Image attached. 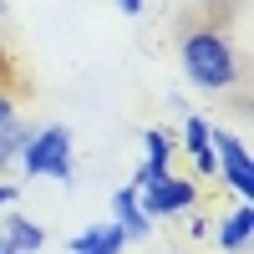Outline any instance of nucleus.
<instances>
[{"label":"nucleus","mask_w":254,"mask_h":254,"mask_svg":"<svg viewBox=\"0 0 254 254\" xmlns=\"http://www.w3.org/2000/svg\"><path fill=\"white\" fill-rule=\"evenodd\" d=\"M112 224L127 234V244H142V239H153V219L142 214V203L132 188H117L112 193Z\"/></svg>","instance_id":"6e6552de"},{"label":"nucleus","mask_w":254,"mask_h":254,"mask_svg":"<svg viewBox=\"0 0 254 254\" xmlns=\"http://www.w3.org/2000/svg\"><path fill=\"white\" fill-rule=\"evenodd\" d=\"M5 234H10L15 254H41V249H46V229H41L36 219H26V214H10Z\"/></svg>","instance_id":"9b49d317"},{"label":"nucleus","mask_w":254,"mask_h":254,"mask_svg":"<svg viewBox=\"0 0 254 254\" xmlns=\"http://www.w3.org/2000/svg\"><path fill=\"white\" fill-rule=\"evenodd\" d=\"M178 61H183V76L203 92H229L239 87V51L219 26H193L178 41Z\"/></svg>","instance_id":"f257e3e1"},{"label":"nucleus","mask_w":254,"mask_h":254,"mask_svg":"<svg viewBox=\"0 0 254 254\" xmlns=\"http://www.w3.org/2000/svg\"><path fill=\"white\" fill-rule=\"evenodd\" d=\"M0 254H15V244H10V234L0 229Z\"/></svg>","instance_id":"4468645a"},{"label":"nucleus","mask_w":254,"mask_h":254,"mask_svg":"<svg viewBox=\"0 0 254 254\" xmlns=\"http://www.w3.org/2000/svg\"><path fill=\"white\" fill-rule=\"evenodd\" d=\"M117 5H122L127 15H142V5H147V0H117Z\"/></svg>","instance_id":"ddd939ff"},{"label":"nucleus","mask_w":254,"mask_h":254,"mask_svg":"<svg viewBox=\"0 0 254 254\" xmlns=\"http://www.w3.org/2000/svg\"><path fill=\"white\" fill-rule=\"evenodd\" d=\"M214 239L224 254H249V239H254V208L249 203H234L229 214L214 224Z\"/></svg>","instance_id":"0eeeda50"},{"label":"nucleus","mask_w":254,"mask_h":254,"mask_svg":"<svg viewBox=\"0 0 254 254\" xmlns=\"http://www.w3.org/2000/svg\"><path fill=\"white\" fill-rule=\"evenodd\" d=\"M168 168H173V137H168L163 127H147V132H142V163L132 173V188L153 183L158 173H168Z\"/></svg>","instance_id":"423d86ee"},{"label":"nucleus","mask_w":254,"mask_h":254,"mask_svg":"<svg viewBox=\"0 0 254 254\" xmlns=\"http://www.w3.org/2000/svg\"><path fill=\"white\" fill-rule=\"evenodd\" d=\"M15 163H20V173H26V178L71 183V173H76V163H71V132H66L61 122H56V127H36Z\"/></svg>","instance_id":"f03ea898"},{"label":"nucleus","mask_w":254,"mask_h":254,"mask_svg":"<svg viewBox=\"0 0 254 254\" xmlns=\"http://www.w3.org/2000/svg\"><path fill=\"white\" fill-rule=\"evenodd\" d=\"M15 198H20V188H15V183H0V214H5Z\"/></svg>","instance_id":"f8f14e48"},{"label":"nucleus","mask_w":254,"mask_h":254,"mask_svg":"<svg viewBox=\"0 0 254 254\" xmlns=\"http://www.w3.org/2000/svg\"><path fill=\"white\" fill-rule=\"evenodd\" d=\"M132 188V183H127ZM137 193V203H142V214L147 219H178V214H193L198 208V183L193 178H183V173H158L153 183H142V188H132Z\"/></svg>","instance_id":"20e7f679"},{"label":"nucleus","mask_w":254,"mask_h":254,"mask_svg":"<svg viewBox=\"0 0 254 254\" xmlns=\"http://www.w3.org/2000/svg\"><path fill=\"white\" fill-rule=\"evenodd\" d=\"M208 147H214V173H219V183L239 203H254V158H249L244 137H234L229 127L208 122Z\"/></svg>","instance_id":"7ed1b4c3"},{"label":"nucleus","mask_w":254,"mask_h":254,"mask_svg":"<svg viewBox=\"0 0 254 254\" xmlns=\"http://www.w3.org/2000/svg\"><path fill=\"white\" fill-rule=\"evenodd\" d=\"M26 137H31V122L20 117V102L0 87V168H15V158H20V147H26Z\"/></svg>","instance_id":"39448f33"},{"label":"nucleus","mask_w":254,"mask_h":254,"mask_svg":"<svg viewBox=\"0 0 254 254\" xmlns=\"http://www.w3.org/2000/svg\"><path fill=\"white\" fill-rule=\"evenodd\" d=\"M127 249V234L107 219V224H87L81 234L71 239V254H122Z\"/></svg>","instance_id":"1a4fd4ad"},{"label":"nucleus","mask_w":254,"mask_h":254,"mask_svg":"<svg viewBox=\"0 0 254 254\" xmlns=\"http://www.w3.org/2000/svg\"><path fill=\"white\" fill-rule=\"evenodd\" d=\"M183 153L198 173H214V147H208V117H183Z\"/></svg>","instance_id":"9d476101"}]
</instances>
